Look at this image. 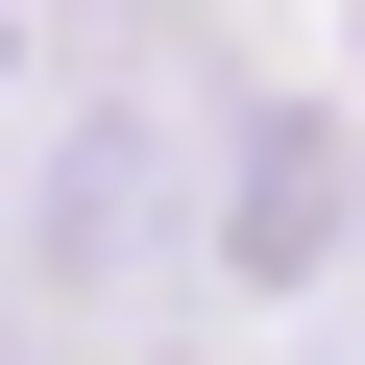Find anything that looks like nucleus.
<instances>
[{"mask_svg":"<svg viewBox=\"0 0 365 365\" xmlns=\"http://www.w3.org/2000/svg\"><path fill=\"white\" fill-rule=\"evenodd\" d=\"M341 220H365V146H341L317 98H244V146H220V268H244V292H292Z\"/></svg>","mask_w":365,"mask_h":365,"instance_id":"obj_1","label":"nucleus"}]
</instances>
